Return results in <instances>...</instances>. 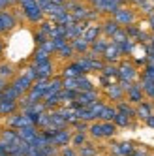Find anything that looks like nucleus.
<instances>
[{"instance_id": "obj_48", "label": "nucleus", "mask_w": 154, "mask_h": 156, "mask_svg": "<svg viewBox=\"0 0 154 156\" xmlns=\"http://www.w3.org/2000/svg\"><path fill=\"white\" fill-rule=\"evenodd\" d=\"M41 152L45 156H57V147H54V145H49V147H45Z\"/></svg>"}, {"instance_id": "obj_52", "label": "nucleus", "mask_w": 154, "mask_h": 156, "mask_svg": "<svg viewBox=\"0 0 154 156\" xmlns=\"http://www.w3.org/2000/svg\"><path fill=\"white\" fill-rule=\"evenodd\" d=\"M145 124H147V126H150V128H154V113H152V115L145 120Z\"/></svg>"}, {"instance_id": "obj_11", "label": "nucleus", "mask_w": 154, "mask_h": 156, "mask_svg": "<svg viewBox=\"0 0 154 156\" xmlns=\"http://www.w3.org/2000/svg\"><path fill=\"white\" fill-rule=\"evenodd\" d=\"M32 85H34V83H32V81H28L25 75H19V77H15V79H13V83H12V87L15 88V90H17L21 96H23V94H28V90L32 88Z\"/></svg>"}, {"instance_id": "obj_42", "label": "nucleus", "mask_w": 154, "mask_h": 156, "mask_svg": "<svg viewBox=\"0 0 154 156\" xmlns=\"http://www.w3.org/2000/svg\"><path fill=\"white\" fill-rule=\"evenodd\" d=\"M64 90H77V92H79L77 77H75V79H64Z\"/></svg>"}, {"instance_id": "obj_20", "label": "nucleus", "mask_w": 154, "mask_h": 156, "mask_svg": "<svg viewBox=\"0 0 154 156\" xmlns=\"http://www.w3.org/2000/svg\"><path fill=\"white\" fill-rule=\"evenodd\" d=\"M49 117H51V126H49V128H54V130H66V126H68V122H66V120L60 117L58 109L51 111V113H49Z\"/></svg>"}, {"instance_id": "obj_31", "label": "nucleus", "mask_w": 154, "mask_h": 156, "mask_svg": "<svg viewBox=\"0 0 154 156\" xmlns=\"http://www.w3.org/2000/svg\"><path fill=\"white\" fill-rule=\"evenodd\" d=\"M47 60H51V55L47 51H43L41 47H38V51L34 53V64H43Z\"/></svg>"}, {"instance_id": "obj_28", "label": "nucleus", "mask_w": 154, "mask_h": 156, "mask_svg": "<svg viewBox=\"0 0 154 156\" xmlns=\"http://www.w3.org/2000/svg\"><path fill=\"white\" fill-rule=\"evenodd\" d=\"M103 77H109V79H118V66L117 64H105L102 70Z\"/></svg>"}, {"instance_id": "obj_43", "label": "nucleus", "mask_w": 154, "mask_h": 156, "mask_svg": "<svg viewBox=\"0 0 154 156\" xmlns=\"http://www.w3.org/2000/svg\"><path fill=\"white\" fill-rule=\"evenodd\" d=\"M113 122H115L117 126H130V119L126 115H122V113H117V117H115Z\"/></svg>"}, {"instance_id": "obj_56", "label": "nucleus", "mask_w": 154, "mask_h": 156, "mask_svg": "<svg viewBox=\"0 0 154 156\" xmlns=\"http://www.w3.org/2000/svg\"><path fill=\"white\" fill-rule=\"evenodd\" d=\"M149 45H150V47H152V49H154V34H152V36H150V41H149Z\"/></svg>"}, {"instance_id": "obj_34", "label": "nucleus", "mask_w": 154, "mask_h": 156, "mask_svg": "<svg viewBox=\"0 0 154 156\" xmlns=\"http://www.w3.org/2000/svg\"><path fill=\"white\" fill-rule=\"evenodd\" d=\"M141 88L145 92V96L154 100V81H141Z\"/></svg>"}, {"instance_id": "obj_25", "label": "nucleus", "mask_w": 154, "mask_h": 156, "mask_svg": "<svg viewBox=\"0 0 154 156\" xmlns=\"http://www.w3.org/2000/svg\"><path fill=\"white\" fill-rule=\"evenodd\" d=\"M72 43V47H73V51L75 53H83V55H86L90 51V43H86L83 38H77V40H73V41H70Z\"/></svg>"}, {"instance_id": "obj_47", "label": "nucleus", "mask_w": 154, "mask_h": 156, "mask_svg": "<svg viewBox=\"0 0 154 156\" xmlns=\"http://www.w3.org/2000/svg\"><path fill=\"white\" fill-rule=\"evenodd\" d=\"M43 51H47L49 55H53V53H57V51H54V45H53V40H49V41H45V43H43V45H40Z\"/></svg>"}, {"instance_id": "obj_32", "label": "nucleus", "mask_w": 154, "mask_h": 156, "mask_svg": "<svg viewBox=\"0 0 154 156\" xmlns=\"http://www.w3.org/2000/svg\"><path fill=\"white\" fill-rule=\"evenodd\" d=\"M77 85H79V92H86V90H94V87H92V83L86 79L85 75H81V77H77Z\"/></svg>"}, {"instance_id": "obj_27", "label": "nucleus", "mask_w": 154, "mask_h": 156, "mask_svg": "<svg viewBox=\"0 0 154 156\" xmlns=\"http://www.w3.org/2000/svg\"><path fill=\"white\" fill-rule=\"evenodd\" d=\"M0 100H9V102H19L21 100V94L15 90V88L12 87V85H8L6 88H4V92H2V98Z\"/></svg>"}, {"instance_id": "obj_36", "label": "nucleus", "mask_w": 154, "mask_h": 156, "mask_svg": "<svg viewBox=\"0 0 154 156\" xmlns=\"http://www.w3.org/2000/svg\"><path fill=\"white\" fill-rule=\"evenodd\" d=\"M28 81H32V83H36L38 81V72H36V64H32V66H28V68L25 70V73H23Z\"/></svg>"}, {"instance_id": "obj_19", "label": "nucleus", "mask_w": 154, "mask_h": 156, "mask_svg": "<svg viewBox=\"0 0 154 156\" xmlns=\"http://www.w3.org/2000/svg\"><path fill=\"white\" fill-rule=\"evenodd\" d=\"M81 75H85L83 70H81L75 62H72L70 66H66V68H64V72H62V79H75V77H81Z\"/></svg>"}, {"instance_id": "obj_1", "label": "nucleus", "mask_w": 154, "mask_h": 156, "mask_svg": "<svg viewBox=\"0 0 154 156\" xmlns=\"http://www.w3.org/2000/svg\"><path fill=\"white\" fill-rule=\"evenodd\" d=\"M137 75H139V72H137V68H135V64H131V62H128V60H124V62L118 64V81L135 83Z\"/></svg>"}, {"instance_id": "obj_9", "label": "nucleus", "mask_w": 154, "mask_h": 156, "mask_svg": "<svg viewBox=\"0 0 154 156\" xmlns=\"http://www.w3.org/2000/svg\"><path fill=\"white\" fill-rule=\"evenodd\" d=\"M105 94L109 100H113V102H124V98H126V92H124V88L120 87V83H113V85H109L105 87Z\"/></svg>"}, {"instance_id": "obj_17", "label": "nucleus", "mask_w": 154, "mask_h": 156, "mask_svg": "<svg viewBox=\"0 0 154 156\" xmlns=\"http://www.w3.org/2000/svg\"><path fill=\"white\" fill-rule=\"evenodd\" d=\"M100 34H102V27H98V25H90L89 28L85 30L83 40H85L86 43H90V45H92V43H94L98 38H100Z\"/></svg>"}, {"instance_id": "obj_23", "label": "nucleus", "mask_w": 154, "mask_h": 156, "mask_svg": "<svg viewBox=\"0 0 154 156\" xmlns=\"http://www.w3.org/2000/svg\"><path fill=\"white\" fill-rule=\"evenodd\" d=\"M0 141H4L8 145H15L19 143V136H17V130H4L2 133H0Z\"/></svg>"}, {"instance_id": "obj_44", "label": "nucleus", "mask_w": 154, "mask_h": 156, "mask_svg": "<svg viewBox=\"0 0 154 156\" xmlns=\"http://www.w3.org/2000/svg\"><path fill=\"white\" fill-rule=\"evenodd\" d=\"M77 154H79V156H96V151L90 147L89 143H86V145H83V147L79 149V152H77Z\"/></svg>"}, {"instance_id": "obj_40", "label": "nucleus", "mask_w": 154, "mask_h": 156, "mask_svg": "<svg viewBox=\"0 0 154 156\" xmlns=\"http://www.w3.org/2000/svg\"><path fill=\"white\" fill-rule=\"evenodd\" d=\"M13 75V68L9 64H0V79H8V77Z\"/></svg>"}, {"instance_id": "obj_54", "label": "nucleus", "mask_w": 154, "mask_h": 156, "mask_svg": "<svg viewBox=\"0 0 154 156\" xmlns=\"http://www.w3.org/2000/svg\"><path fill=\"white\" fill-rule=\"evenodd\" d=\"M149 25H150V30H152V34H154V13L149 15Z\"/></svg>"}, {"instance_id": "obj_55", "label": "nucleus", "mask_w": 154, "mask_h": 156, "mask_svg": "<svg viewBox=\"0 0 154 156\" xmlns=\"http://www.w3.org/2000/svg\"><path fill=\"white\" fill-rule=\"evenodd\" d=\"M15 2H19L21 6H25V4H28V2H34V0H15Z\"/></svg>"}, {"instance_id": "obj_24", "label": "nucleus", "mask_w": 154, "mask_h": 156, "mask_svg": "<svg viewBox=\"0 0 154 156\" xmlns=\"http://www.w3.org/2000/svg\"><path fill=\"white\" fill-rule=\"evenodd\" d=\"M117 111H118V113H122V115H126L130 120L135 117V107H131L130 102H118L117 104Z\"/></svg>"}, {"instance_id": "obj_7", "label": "nucleus", "mask_w": 154, "mask_h": 156, "mask_svg": "<svg viewBox=\"0 0 154 156\" xmlns=\"http://www.w3.org/2000/svg\"><path fill=\"white\" fill-rule=\"evenodd\" d=\"M98 92L96 90H86V92H79V96H77V100L72 104L75 109L77 107H89L90 104H94V102H98Z\"/></svg>"}, {"instance_id": "obj_3", "label": "nucleus", "mask_w": 154, "mask_h": 156, "mask_svg": "<svg viewBox=\"0 0 154 156\" xmlns=\"http://www.w3.org/2000/svg\"><path fill=\"white\" fill-rule=\"evenodd\" d=\"M113 19H115L122 28H126V27H130V25H135V13L131 12L130 8H124V6L118 8V12L113 15Z\"/></svg>"}, {"instance_id": "obj_22", "label": "nucleus", "mask_w": 154, "mask_h": 156, "mask_svg": "<svg viewBox=\"0 0 154 156\" xmlns=\"http://www.w3.org/2000/svg\"><path fill=\"white\" fill-rule=\"evenodd\" d=\"M19 102H9V100H0V115H13L17 111Z\"/></svg>"}, {"instance_id": "obj_49", "label": "nucleus", "mask_w": 154, "mask_h": 156, "mask_svg": "<svg viewBox=\"0 0 154 156\" xmlns=\"http://www.w3.org/2000/svg\"><path fill=\"white\" fill-rule=\"evenodd\" d=\"M60 156H79V154H77L72 147H64V149L60 151Z\"/></svg>"}, {"instance_id": "obj_29", "label": "nucleus", "mask_w": 154, "mask_h": 156, "mask_svg": "<svg viewBox=\"0 0 154 156\" xmlns=\"http://www.w3.org/2000/svg\"><path fill=\"white\" fill-rule=\"evenodd\" d=\"M100 124H102V137L115 136V132H117V124H115V122H102L100 120Z\"/></svg>"}, {"instance_id": "obj_18", "label": "nucleus", "mask_w": 154, "mask_h": 156, "mask_svg": "<svg viewBox=\"0 0 154 156\" xmlns=\"http://www.w3.org/2000/svg\"><path fill=\"white\" fill-rule=\"evenodd\" d=\"M36 72H38V79H51V75H53V62L47 60L43 64H36Z\"/></svg>"}, {"instance_id": "obj_35", "label": "nucleus", "mask_w": 154, "mask_h": 156, "mask_svg": "<svg viewBox=\"0 0 154 156\" xmlns=\"http://www.w3.org/2000/svg\"><path fill=\"white\" fill-rule=\"evenodd\" d=\"M130 38H128V34H126V28H120L117 34L111 38V41L113 43H117V45H120V43H124V41H128Z\"/></svg>"}, {"instance_id": "obj_50", "label": "nucleus", "mask_w": 154, "mask_h": 156, "mask_svg": "<svg viewBox=\"0 0 154 156\" xmlns=\"http://www.w3.org/2000/svg\"><path fill=\"white\" fill-rule=\"evenodd\" d=\"M45 41H49V38L45 34H41V32H38V34H36V43H38V45H43Z\"/></svg>"}, {"instance_id": "obj_15", "label": "nucleus", "mask_w": 154, "mask_h": 156, "mask_svg": "<svg viewBox=\"0 0 154 156\" xmlns=\"http://www.w3.org/2000/svg\"><path fill=\"white\" fill-rule=\"evenodd\" d=\"M113 152L117 156H130V154L135 152V147H134V143H130V141L117 143V145H113Z\"/></svg>"}, {"instance_id": "obj_33", "label": "nucleus", "mask_w": 154, "mask_h": 156, "mask_svg": "<svg viewBox=\"0 0 154 156\" xmlns=\"http://www.w3.org/2000/svg\"><path fill=\"white\" fill-rule=\"evenodd\" d=\"M103 107H105V104L98 100V102H94V104H90V105H89V111H90V113H92V115H94L96 119H100V115H102Z\"/></svg>"}, {"instance_id": "obj_13", "label": "nucleus", "mask_w": 154, "mask_h": 156, "mask_svg": "<svg viewBox=\"0 0 154 156\" xmlns=\"http://www.w3.org/2000/svg\"><path fill=\"white\" fill-rule=\"evenodd\" d=\"M152 113H154V104L152 102H141L139 105H135V117H139L141 120H147Z\"/></svg>"}, {"instance_id": "obj_12", "label": "nucleus", "mask_w": 154, "mask_h": 156, "mask_svg": "<svg viewBox=\"0 0 154 156\" xmlns=\"http://www.w3.org/2000/svg\"><path fill=\"white\" fill-rule=\"evenodd\" d=\"M15 17L9 13V12H0V34L4 32H9L13 27H15Z\"/></svg>"}, {"instance_id": "obj_58", "label": "nucleus", "mask_w": 154, "mask_h": 156, "mask_svg": "<svg viewBox=\"0 0 154 156\" xmlns=\"http://www.w3.org/2000/svg\"><path fill=\"white\" fill-rule=\"evenodd\" d=\"M2 51H4V43H2V40H0V55H2Z\"/></svg>"}, {"instance_id": "obj_57", "label": "nucleus", "mask_w": 154, "mask_h": 156, "mask_svg": "<svg viewBox=\"0 0 154 156\" xmlns=\"http://www.w3.org/2000/svg\"><path fill=\"white\" fill-rule=\"evenodd\" d=\"M113 2H117L118 6H122V4H126V0H113Z\"/></svg>"}, {"instance_id": "obj_39", "label": "nucleus", "mask_w": 154, "mask_h": 156, "mask_svg": "<svg viewBox=\"0 0 154 156\" xmlns=\"http://www.w3.org/2000/svg\"><path fill=\"white\" fill-rule=\"evenodd\" d=\"M53 27H54V23H49V21H41V23H40V32H41V34H45V36L51 40Z\"/></svg>"}, {"instance_id": "obj_37", "label": "nucleus", "mask_w": 154, "mask_h": 156, "mask_svg": "<svg viewBox=\"0 0 154 156\" xmlns=\"http://www.w3.org/2000/svg\"><path fill=\"white\" fill-rule=\"evenodd\" d=\"M141 81H154V66H145V68H143Z\"/></svg>"}, {"instance_id": "obj_53", "label": "nucleus", "mask_w": 154, "mask_h": 156, "mask_svg": "<svg viewBox=\"0 0 154 156\" xmlns=\"http://www.w3.org/2000/svg\"><path fill=\"white\" fill-rule=\"evenodd\" d=\"M130 156H149L145 151H141V149H135V152L134 154H130Z\"/></svg>"}, {"instance_id": "obj_60", "label": "nucleus", "mask_w": 154, "mask_h": 156, "mask_svg": "<svg viewBox=\"0 0 154 156\" xmlns=\"http://www.w3.org/2000/svg\"><path fill=\"white\" fill-rule=\"evenodd\" d=\"M126 2H134V0H126Z\"/></svg>"}, {"instance_id": "obj_8", "label": "nucleus", "mask_w": 154, "mask_h": 156, "mask_svg": "<svg viewBox=\"0 0 154 156\" xmlns=\"http://www.w3.org/2000/svg\"><path fill=\"white\" fill-rule=\"evenodd\" d=\"M92 6H94V9L98 13H109V15H115L118 12V8H122L117 2H113V0H96Z\"/></svg>"}, {"instance_id": "obj_51", "label": "nucleus", "mask_w": 154, "mask_h": 156, "mask_svg": "<svg viewBox=\"0 0 154 156\" xmlns=\"http://www.w3.org/2000/svg\"><path fill=\"white\" fill-rule=\"evenodd\" d=\"M12 4H15V0H0V12H2L4 8H8V6H12Z\"/></svg>"}, {"instance_id": "obj_6", "label": "nucleus", "mask_w": 154, "mask_h": 156, "mask_svg": "<svg viewBox=\"0 0 154 156\" xmlns=\"http://www.w3.org/2000/svg\"><path fill=\"white\" fill-rule=\"evenodd\" d=\"M8 124L12 126L13 130H23V128H28V126H34V122H32V119L26 113H19V115H12V117H9Z\"/></svg>"}, {"instance_id": "obj_5", "label": "nucleus", "mask_w": 154, "mask_h": 156, "mask_svg": "<svg viewBox=\"0 0 154 156\" xmlns=\"http://www.w3.org/2000/svg\"><path fill=\"white\" fill-rule=\"evenodd\" d=\"M120 57H122V51H120V47L117 45V43L109 41V45H107L105 53L102 55V60H103L105 64H115V62L120 60Z\"/></svg>"}, {"instance_id": "obj_4", "label": "nucleus", "mask_w": 154, "mask_h": 156, "mask_svg": "<svg viewBox=\"0 0 154 156\" xmlns=\"http://www.w3.org/2000/svg\"><path fill=\"white\" fill-rule=\"evenodd\" d=\"M126 102L139 105L141 102H145V92L141 88V83H131L130 88L126 90Z\"/></svg>"}, {"instance_id": "obj_16", "label": "nucleus", "mask_w": 154, "mask_h": 156, "mask_svg": "<svg viewBox=\"0 0 154 156\" xmlns=\"http://www.w3.org/2000/svg\"><path fill=\"white\" fill-rule=\"evenodd\" d=\"M38 126H28V128H23V130H17V136H19V139L21 141H26V143H32L36 139V136H38Z\"/></svg>"}, {"instance_id": "obj_38", "label": "nucleus", "mask_w": 154, "mask_h": 156, "mask_svg": "<svg viewBox=\"0 0 154 156\" xmlns=\"http://www.w3.org/2000/svg\"><path fill=\"white\" fill-rule=\"evenodd\" d=\"M57 53H58V57H60V58H72L75 51H73V47H72V43H68V45H64V47L58 49Z\"/></svg>"}, {"instance_id": "obj_14", "label": "nucleus", "mask_w": 154, "mask_h": 156, "mask_svg": "<svg viewBox=\"0 0 154 156\" xmlns=\"http://www.w3.org/2000/svg\"><path fill=\"white\" fill-rule=\"evenodd\" d=\"M120 28H122V27H120V25L117 23V21H115L113 17L102 23V32H103V36H105V38H113V36L117 34V32H118Z\"/></svg>"}, {"instance_id": "obj_46", "label": "nucleus", "mask_w": 154, "mask_h": 156, "mask_svg": "<svg viewBox=\"0 0 154 156\" xmlns=\"http://www.w3.org/2000/svg\"><path fill=\"white\" fill-rule=\"evenodd\" d=\"M73 126H75V130H77V132H81V133H85L86 130L90 128V126H89V122H85V120H77Z\"/></svg>"}, {"instance_id": "obj_41", "label": "nucleus", "mask_w": 154, "mask_h": 156, "mask_svg": "<svg viewBox=\"0 0 154 156\" xmlns=\"http://www.w3.org/2000/svg\"><path fill=\"white\" fill-rule=\"evenodd\" d=\"M72 143L75 145V147H83V145H86V136H85V133H81V132H77L75 133V136L72 137Z\"/></svg>"}, {"instance_id": "obj_26", "label": "nucleus", "mask_w": 154, "mask_h": 156, "mask_svg": "<svg viewBox=\"0 0 154 156\" xmlns=\"http://www.w3.org/2000/svg\"><path fill=\"white\" fill-rule=\"evenodd\" d=\"M117 107H111V105H105L103 111H102V115H100V120L102 122H113L115 117H117Z\"/></svg>"}, {"instance_id": "obj_2", "label": "nucleus", "mask_w": 154, "mask_h": 156, "mask_svg": "<svg viewBox=\"0 0 154 156\" xmlns=\"http://www.w3.org/2000/svg\"><path fill=\"white\" fill-rule=\"evenodd\" d=\"M23 8V13H25V17L30 21V23H41V19H43V13L41 12V8L38 6V0H34V2H28V4H25V6H21Z\"/></svg>"}, {"instance_id": "obj_59", "label": "nucleus", "mask_w": 154, "mask_h": 156, "mask_svg": "<svg viewBox=\"0 0 154 156\" xmlns=\"http://www.w3.org/2000/svg\"><path fill=\"white\" fill-rule=\"evenodd\" d=\"M13 156H23V154H13Z\"/></svg>"}, {"instance_id": "obj_21", "label": "nucleus", "mask_w": 154, "mask_h": 156, "mask_svg": "<svg viewBox=\"0 0 154 156\" xmlns=\"http://www.w3.org/2000/svg\"><path fill=\"white\" fill-rule=\"evenodd\" d=\"M109 41L111 40H105V38H98L92 45H90V53H94V55H98V57H102V55L105 53V49H107V45H109Z\"/></svg>"}, {"instance_id": "obj_10", "label": "nucleus", "mask_w": 154, "mask_h": 156, "mask_svg": "<svg viewBox=\"0 0 154 156\" xmlns=\"http://www.w3.org/2000/svg\"><path fill=\"white\" fill-rule=\"evenodd\" d=\"M72 137H73V136H72V133H70L68 130H58V132L53 136L51 145H54L57 149H64V147H68V145H70Z\"/></svg>"}, {"instance_id": "obj_45", "label": "nucleus", "mask_w": 154, "mask_h": 156, "mask_svg": "<svg viewBox=\"0 0 154 156\" xmlns=\"http://www.w3.org/2000/svg\"><path fill=\"white\" fill-rule=\"evenodd\" d=\"M68 40H66V38H54L53 40V45H54V51H58V49H62L64 45H68Z\"/></svg>"}, {"instance_id": "obj_30", "label": "nucleus", "mask_w": 154, "mask_h": 156, "mask_svg": "<svg viewBox=\"0 0 154 156\" xmlns=\"http://www.w3.org/2000/svg\"><path fill=\"white\" fill-rule=\"evenodd\" d=\"M68 36V27L66 25H54L53 27V32H51V40H54V38H66ZM68 40V38H66Z\"/></svg>"}]
</instances>
